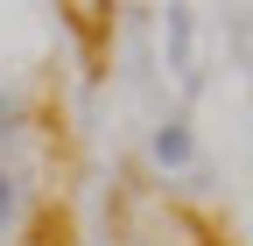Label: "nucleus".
Wrapping results in <instances>:
<instances>
[{"label": "nucleus", "mask_w": 253, "mask_h": 246, "mask_svg": "<svg viewBox=\"0 0 253 246\" xmlns=\"http://www.w3.org/2000/svg\"><path fill=\"white\" fill-rule=\"evenodd\" d=\"M14 120H21V99H14V91H0V134H14Z\"/></svg>", "instance_id": "7ed1b4c3"}, {"label": "nucleus", "mask_w": 253, "mask_h": 246, "mask_svg": "<svg viewBox=\"0 0 253 246\" xmlns=\"http://www.w3.org/2000/svg\"><path fill=\"white\" fill-rule=\"evenodd\" d=\"M148 155L162 162V169H183L190 155H197V141H190V120H183V113H169L162 127H155V141H148Z\"/></svg>", "instance_id": "f257e3e1"}, {"label": "nucleus", "mask_w": 253, "mask_h": 246, "mask_svg": "<svg viewBox=\"0 0 253 246\" xmlns=\"http://www.w3.org/2000/svg\"><path fill=\"white\" fill-rule=\"evenodd\" d=\"M14 211H21V190H14V176H7V169H0V232H7V225H14Z\"/></svg>", "instance_id": "f03ea898"}]
</instances>
